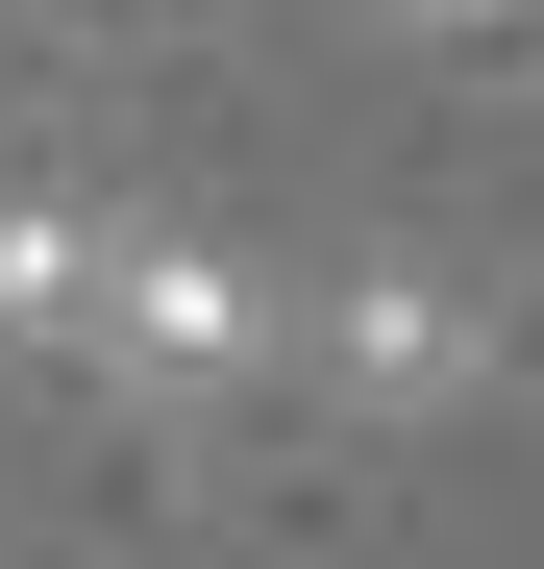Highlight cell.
Returning a JSON list of instances; mask_svg holds the SVG:
<instances>
[{"label": "cell", "instance_id": "7a4b0ae2", "mask_svg": "<svg viewBox=\"0 0 544 569\" xmlns=\"http://www.w3.org/2000/svg\"><path fill=\"white\" fill-rule=\"evenodd\" d=\"M100 298H124V223L100 199H0V347L100 371Z\"/></svg>", "mask_w": 544, "mask_h": 569}, {"label": "cell", "instance_id": "3957f363", "mask_svg": "<svg viewBox=\"0 0 544 569\" xmlns=\"http://www.w3.org/2000/svg\"><path fill=\"white\" fill-rule=\"evenodd\" d=\"M396 26H445V50H495V26H544V0H396Z\"/></svg>", "mask_w": 544, "mask_h": 569}, {"label": "cell", "instance_id": "6da1fadb", "mask_svg": "<svg viewBox=\"0 0 544 569\" xmlns=\"http://www.w3.org/2000/svg\"><path fill=\"white\" fill-rule=\"evenodd\" d=\"M322 371H346L372 421H445V397L495 371V322H471V272H346V298H322Z\"/></svg>", "mask_w": 544, "mask_h": 569}]
</instances>
